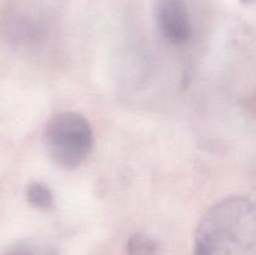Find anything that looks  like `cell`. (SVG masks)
Wrapping results in <instances>:
<instances>
[{
	"instance_id": "obj_1",
	"label": "cell",
	"mask_w": 256,
	"mask_h": 255,
	"mask_svg": "<svg viewBox=\"0 0 256 255\" xmlns=\"http://www.w3.org/2000/svg\"><path fill=\"white\" fill-rule=\"evenodd\" d=\"M192 255H256V215L252 200L230 196L200 222Z\"/></svg>"
},
{
	"instance_id": "obj_2",
	"label": "cell",
	"mask_w": 256,
	"mask_h": 255,
	"mask_svg": "<svg viewBox=\"0 0 256 255\" xmlns=\"http://www.w3.org/2000/svg\"><path fill=\"white\" fill-rule=\"evenodd\" d=\"M45 148L50 159L62 169H74L88 158L94 144L89 122L72 112L55 115L45 130Z\"/></svg>"
},
{
	"instance_id": "obj_3",
	"label": "cell",
	"mask_w": 256,
	"mask_h": 255,
	"mask_svg": "<svg viewBox=\"0 0 256 255\" xmlns=\"http://www.w3.org/2000/svg\"><path fill=\"white\" fill-rule=\"evenodd\" d=\"M156 24L162 38L170 44L182 45L192 34V24L185 0H158Z\"/></svg>"
},
{
	"instance_id": "obj_4",
	"label": "cell",
	"mask_w": 256,
	"mask_h": 255,
	"mask_svg": "<svg viewBox=\"0 0 256 255\" xmlns=\"http://www.w3.org/2000/svg\"><path fill=\"white\" fill-rule=\"evenodd\" d=\"M126 255H158V245L148 235L136 232L128 240Z\"/></svg>"
},
{
	"instance_id": "obj_5",
	"label": "cell",
	"mask_w": 256,
	"mask_h": 255,
	"mask_svg": "<svg viewBox=\"0 0 256 255\" xmlns=\"http://www.w3.org/2000/svg\"><path fill=\"white\" fill-rule=\"evenodd\" d=\"M28 202L38 209L46 210L52 206V194L46 185L42 182H32L26 189Z\"/></svg>"
},
{
	"instance_id": "obj_6",
	"label": "cell",
	"mask_w": 256,
	"mask_h": 255,
	"mask_svg": "<svg viewBox=\"0 0 256 255\" xmlns=\"http://www.w3.org/2000/svg\"><path fill=\"white\" fill-rule=\"evenodd\" d=\"M4 255H58V252L46 244H26L15 248Z\"/></svg>"
},
{
	"instance_id": "obj_7",
	"label": "cell",
	"mask_w": 256,
	"mask_h": 255,
	"mask_svg": "<svg viewBox=\"0 0 256 255\" xmlns=\"http://www.w3.org/2000/svg\"><path fill=\"white\" fill-rule=\"evenodd\" d=\"M242 2H252V0H242Z\"/></svg>"
}]
</instances>
